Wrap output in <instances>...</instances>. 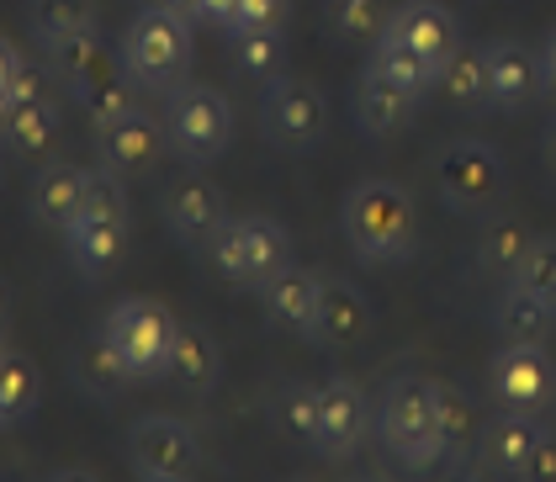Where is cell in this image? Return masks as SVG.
Here are the masks:
<instances>
[{"instance_id":"cell-36","label":"cell","mask_w":556,"mask_h":482,"mask_svg":"<svg viewBox=\"0 0 556 482\" xmlns=\"http://www.w3.org/2000/svg\"><path fill=\"white\" fill-rule=\"evenodd\" d=\"M59 132H64V123H59V101H53V106H38V112H22L5 143L16 149V160H27V165H48V160H53V149H59Z\"/></svg>"},{"instance_id":"cell-46","label":"cell","mask_w":556,"mask_h":482,"mask_svg":"<svg viewBox=\"0 0 556 482\" xmlns=\"http://www.w3.org/2000/svg\"><path fill=\"white\" fill-rule=\"evenodd\" d=\"M11 128H16V106H11V96L0 90V143L11 138Z\"/></svg>"},{"instance_id":"cell-26","label":"cell","mask_w":556,"mask_h":482,"mask_svg":"<svg viewBox=\"0 0 556 482\" xmlns=\"http://www.w3.org/2000/svg\"><path fill=\"white\" fill-rule=\"evenodd\" d=\"M434 90L456 106V112H477L488 106V48L462 43L434 75Z\"/></svg>"},{"instance_id":"cell-2","label":"cell","mask_w":556,"mask_h":482,"mask_svg":"<svg viewBox=\"0 0 556 482\" xmlns=\"http://www.w3.org/2000/svg\"><path fill=\"white\" fill-rule=\"evenodd\" d=\"M207 261H213V270L228 287L260 292L292 265V233L276 218H265V213L228 218L213 233V244H207Z\"/></svg>"},{"instance_id":"cell-42","label":"cell","mask_w":556,"mask_h":482,"mask_svg":"<svg viewBox=\"0 0 556 482\" xmlns=\"http://www.w3.org/2000/svg\"><path fill=\"white\" fill-rule=\"evenodd\" d=\"M197 22H213L223 33L239 27V0H197Z\"/></svg>"},{"instance_id":"cell-24","label":"cell","mask_w":556,"mask_h":482,"mask_svg":"<svg viewBox=\"0 0 556 482\" xmlns=\"http://www.w3.org/2000/svg\"><path fill=\"white\" fill-rule=\"evenodd\" d=\"M170 377L180 393L191 397H207L217 388V377H223V351H217V340L207 329H197V324H180L175 329V351H170Z\"/></svg>"},{"instance_id":"cell-10","label":"cell","mask_w":556,"mask_h":482,"mask_svg":"<svg viewBox=\"0 0 556 482\" xmlns=\"http://www.w3.org/2000/svg\"><path fill=\"white\" fill-rule=\"evenodd\" d=\"M128 461L138 478H197L202 467V440L186 419L170 414H143L128 424Z\"/></svg>"},{"instance_id":"cell-47","label":"cell","mask_w":556,"mask_h":482,"mask_svg":"<svg viewBox=\"0 0 556 482\" xmlns=\"http://www.w3.org/2000/svg\"><path fill=\"white\" fill-rule=\"evenodd\" d=\"M541 160H546V176L556 180V123L546 128V138H541Z\"/></svg>"},{"instance_id":"cell-54","label":"cell","mask_w":556,"mask_h":482,"mask_svg":"<svg viewBox=\"0 0 556 482\" xmlns=\"http://www.w3.org/2000/svg\"><path fill=\"white\" fill-rule=\"evenodd\" d=\"M0 424H5V419H0Z\"/></svg>"},{"instance_id":"cell-23","label":"cell","mask_w":556,"mask_h":482,"mask_svg":"<svg viewBox=\"0 0 556 482\" xmlns=\"http://www.w3.org/2000/svg\"><path fill=\"white\" fill-rule=\"evenodd\" d=\"M493 329L504 345H552L556 307L535 292H525L519 281H504V292L493 297Z\"/></svg>"},{"instance_id":"cell-8","label":"cell","mask_w":556,"mask_h":482,"mask_svg":"<svg viewBox=\"0 0 556 482\" xmlns=\"http://www.w3.org/2000/svg\"><path fill=\"white\" fill-rule=\"evenodd\" d=\"M488 393L509 414H552L556 403V360L546 345H504L488 360Z\"/></svg>"},{"instance_id":"cell-48","label":"cell","mask_w":556,"mask_h":482,"mask_svg":"<svg viewBox=\"0 0 556 482\" xmlns=\"http://www.w3.org/2000/svg\"><path fill=\"white\" fill-rule=\"evenodd\" d=\"M48 482H101V478H90L86 467H64V472H53Z\"/></svg>"},{"instance_id":"cell-29","label":"cell","mask_w":556,"mask_h":482,"mask_svg":"<svg viewBox=\"0 0 556 482\" xmlns=\"http://www.w3.org/2000/svg\"><path fill=\"white\" fill-rule=\"evenodd\" d=\"M80 106L90 112V123H106V117H123V112H132L138 106V86H132V75L123 69V64H101V69H90L80 86L70 90Z\"/></svg>"},{"instance_id":"cell-51","label":"cell","mask_w":556,"mask_h":482,"mask_svg":"<svg viewBox=\"0 0 556 482\" xmlns=\"http://www.w3.org/2000/svg\"><path fill=\"white\" fill-rule=\"evenodd\" d=\"M138 482H191V478H138Z\"/></svg>"},{"instance_id":"cell-22","label":"cell","mask_w":556,"mask_h":482,"mask_svg":"<svg viewBox=\"0 0 556 482\" xmlns=\"http://www.w3.org/2000/svg\"><path fill=\"white\" fill-rule=\"evenodd\" d=\"M86 180L90 170L80 165H64V160H48L38 165V176H33V191H27V202H33V218L43 223V228H70V223L80 218V207H86Z\"/></svg>"},{"instance_id":"cell-50","label":"cell","mask_w":556,"mask_h":482,"mask_svg":"<svg viewBox=\"0 0 556 482\" xmlns=\"http://www.w3.org/2000/svg\"><path fill=\"white\" fill-rule=\"evenodd\" d=\"M11 313V287H5V276H0V318Z\"/></svg>"},{"instance_id":"cell-19","label":"cell","mask_w":556,"mask_h":482,"mask_svg":"<svg viewBox=\"0 0 556 482\" xmlns=\"http://www.w3.org/2000/svg\"><path fill=\"white\" fill-rule=\"evenodd\" d=\"M64 255L90 281L112 276L128 261V218H75L64 228Z\"/></svg>"},{"instance_id":"cell-21","label":"cell","mask_w":556,"mask_h":482,"mask_svg":"<svg viewBox=\"0 0 556 482\" xmlns=\"http://www.w3.org/2000/svg\"><path fill=\"white\" fill-rule=\"evenodd\" d=\"M318 297H324V276L307 270V265H287L270 287H260V303L265 318L287 334H307L313 318H318Z\"/></svg>"},{"instance_id":"cell-12","label":"cell","mask_w":556,"mask_h":482,"mask_svg":"<svg viewBox=\"0 0 556 482\" xmlns=\"http://www.w3.org/2000/svg\"><path fill=\"white\" fill-rule=\"evenodd\" d=\"M371 430V403L350 377H329L318 388V456L324 461H344Z\"/></svg>"},{"instance_id":"cell-28","label":"cell","mask_w":556,"mask_h":482,"mask_svg":"<svg viewBox=\"0 0 556 482\" xmlns=\"http://www.w3.org/2000/svg\"><path fill=\"white\" fill-rule=\"evenodd\" d=\"M38 403H43V371H38V360L5 345L0 351V419L5 424H22V419L38 414Z\"/></svg>"},{"instance_id":"cell-35","label":"cell","mask_w":556,"mask_h":482,"mask_svg":"<svg viewBox=\"0 0 556 482\" xmlns=\"http://www.w3.org/2000/svg\"><path fill=\"white\" fill-rule=\"evenodd\" d=\"M33 33L38 43H59L75 33H96V0H33Z\"/></svg>"},{"instance_id":"cell-15","label":"cell","mask_w":556,"mask_h":482,"mask_svg":"<svg viewBox=\"0 0 556 482\" xmlns=\"http://www.w3.org/2000/svg\"><path fill=\"white\" fill-rule=\"evenodd\" d=\"M541 86H546V69H541V59L530 53V43H519V38L488 43V106H493V112L530 106Z\"/></svg>"},{"instance_id":"cell-9","label":"cell","mask_w":556,"mask_h":482,"mask_svg":"<svg viewBox=\"0 0 556 482\" xmlns=\"http://www.w3.org/2000/svg\"><path fill=\"white\" fill-rule=\"evenodd\" d=\"M260 128L276 149H313L324 128H329V101L324 90L298 80V75H281L265 86V101H260Z\"/></svg>"},{"instance_id":"cell-38","label":"cell","mask_w":556,"mask_h":482,"mask_svg":"<svg viewBox=\"0 0 556 482\" xmlns=\"http://www.w3.org/2000/svg\"><path fill=\"white\" fill-rule=\"evenodd\" d=\"M514 281L556 307V239L552 233H535V244H530V255H525V265H519Z\"/></svg>"},{"instance_id":"cell-33","label":"cell","mask_w":556,"mask_h":482,"mask_svg":"<svg viewBox=\"0 0 556 482\" xmlns=\"http://www.w3.org/2000/svg\"><path fill=\"white\" fill-rule=\"evenodd\" d=\"M434 424H440L445 456H467L471 440H477V408L456 382H434Z\"/></svg>"},{"instance_id":"cell-16","label":"cell","mask_w":556,"mask_h":482,"mask_svg":"<svg viewBox=\"0 0 556 482\" xmlns=\"http://www.w3.org/2000/svg\"><path fill=\"white\" fill-rule=\"evenodd\" d=\"M387 33H397L414 53H425L434 69L462 48V22H456V11L440 5V0H403V5L392 11Z\"/></svg>"},{"instance_id":"cell-1","label":"cell","mask_w":556,"mask_h":482,"mask_svg":"<svg viewBox=\"0 0 556 482\" xmlns=\"http://www.w3.org/2000/svg\"><path fill=\"white\" fill-rule=\"evenodd\" d=\"M344 244L366 265H397L419 244V213L414 196L397 180H361L344 196Z\"/></svg>"},{"instance_id":"cell-34","label":"cell","mask_w":556,"mask_h":482,"mask_svg":"<svg viewBox=\"0 0 556 482\" xmlns=\"http://www.w3.org/2000/svg\"><path fill=\"white\" fill-rule=\"evenodd\" d=\"M106 59H112V53H106V43H101L96 33H75V38L43 43V64L59 75V86H64V90H75L90 69H101Z\"/></svg>"},{"instance_id":"cell-52","label":"cell","mask_w":556,"mask_h":482,"mask_svg":"<svg viewBox=\"0 0 556 482\" xmlns=\"http://www.w3.org/2000/svg\"><path fill=\"white\" fill-rule=\"evenodd\" d=\"M0 351H5V318H0Z\"/></svg>"},{"instance_id":"cell-25","label":"cell","mask_w":556,"mask_h":482,"mask_svg":"<svg viewBox=\"0 0 556 482\" xmlns=\"http://www.w3.org/2000/svg\"><path fill=\"white\" fill-rule=\"evenodd\" d=\"M530 244H535V233L525 228V218H514V213H488L482 233H477V270L493 276V281H514L519 265H525V255H530Z\"/></svg>"},{"instance_id":"cell-3","label":"cell","mask_w":556,"mask_h":482,"mask_svg":"<svg viewBox=\"0 0 556 482\" xmlns=\"http://www.w3.org/2000/svg\"><path fill=\"white\" fill-rule=\"evenodd\" d=\"M377 430L382 445L408 467V472H429L434 461H445L440 445V424H434V382L429 377H392L382 403H377Z\"/></svg>"},{"instance_id":"cell-53","label":"cell","mask_w":556,"mask_h":482,"mask_svg":"<svg viewBox=\"0 0 556 482\" xmlns=\"http://www.w3.org/2000/svg\"><path fill=\"white\" fill-rule=\"evenodd\" d=\"M361 482H392V478H361Z\"/></svg>"},{"instance_id":"cell-18","label":"cell","mask_w":556,"mask_h":482,"mask_svg":"<svg viewBox=\"0 0 556 482\" xmlns=\"http://www.w3.org/2000/svg\"><path fill=\"white\" fill-rule=\"evenodd\" d=\"M419 101H425V96H414V90H403L397 80L366 69V75L355 80V128L366 132V138H397V132L414 123Z\"/></svg>"},{"instance_id":"cell-4","label":"cell","mask_w":556,"mask_h":482,"mask_svg":"<svg viewBox=\"0 0 556 482\" xmlns=\"http://www.w3.org/2000/svg\"><path fill=\"white\" fill-rule=\"evenodd\" d=\"M434 191L451 213H467V218H488L498 213L509 176H504V154L482 138H451L440 143L434 154Z\"/></svg>"},{"instance_id":"cell-5","label":"cell","mask_w":556,"mask_h":482,"mask_svg":"<svg viewBox=\"0 0 556 482\" xmlns=\"http://www.w3.org/2000/svg\"><path fill=\"white\" fill-rule=\"evenodd\" d=\"M123 69L143 90H175L191 69V22L143 5L123 33Z\"/></svg>"},{"instance_id":"cell-14","label":"cell","mask_w":556,"mask_h":482,"mask_svg":"<svg viewBox=\"0 0 556 482\" xmlns=\"http://www.w3.org/2000/svg\"><path fill=\"white\" fill-rule=\"evenodd\" d=\"M366 334H371L366 292L355 281H344V276H324V297H318V318H313L307 340L324 345V351H355Z\"/></svg>"},{"instance_id":"cell-20","label":"cell","mask_w":556,"mask_h":482,"mask_svg":"<svg viewBox=\"0 0 556 482\" xmlns=\"http://www.w3.org/2000/svg\"><path fill=\"white\" fill-rule=\"evenodd\" d=\"M70 377H75V388L90 393V397H117V393H128L132 382H138V377H132V366L123 360V351L112 345L106 324L75 340V351H70Z\"/></svg>"},{"instance_id":"cell-49","label":"cell","mask_w":556,"mask_h":482,"mask_svg":"<svg viewBox=\"0 0 556 482\" xmlns=\"http://www.w3.org/2000/svg\"><path fill=\"white\" fill-rule=\"evenodd\" d=\"M541 69H546V90L556 96V38H552V48H546V59H541Z\"/></svg>"},{"instance_id":"cell-39","label":"cell","mask_w":556,"mask_h":482,"mask_svg":"<svg viewBox=\"0 0 556 482\" xmlns=\"http://www.w3.org/2000/svg\"><path fill=\"white\" fill-rule=\"evenodd\" d=\"M80 218H128V191H123V176H117V170H106V165L90 170Z\"/></svg>"},{"instance_id":"cell-43","label":"cell","mask_w":556,"mask_h":482,"mask_svg":"<svg viewBox=\"0 0 556 482\" xmlns=\"http://www.w3.org/2000/svg\"><path fill=\"white\" fill-rule=\"evenodd\" d=\"M429 482H482V472L471 467L467 456H445V461L429 467Z\"/></svg>"},{"instance_id":"cell-30","label":"cell","mask_w":556,"mask_h":482,"mask_svg":"<svg viewBox=\"0 0 556 482\" xmlns=\"http://www.w3.org/2000/svg\"><path fill=\"white\" fill-rule=\"evenodd\" d=\"M324 22H329V38L350 48H371L387 33L392 11L387 0H329L324 5Z\"/></svg>"},{"instance_id":"cell-45","label":"cell","mask_w":556,"mask_h":482,"mask_svg":"<svg viewBox=\"0 0 556 482\" xmlns=\"http://www.w3.org/2000/svg\"><path fill=\"white\" fill-rule=\"evenodd\" d=\"M143 5H154V11H175V16L197 22V0H143Z\"/></svg>"},{"instance_id":"cell-27","label":"cell","mask_w":556,"mask_h":482,"mask_svg":"<svg viewBox=\"0 0 556 482\" xmlns=\"http://www.w3.org/2000/svg\"><path fill=\"white\" fill-rule=\"evenodd\" d=\"M228 59L244 80L270 86L287 69V38H281V27H239V33H228Z\"/></svg>"},{"instance_id":"cell-17","label":"cell","mask_w":556,"mask_h":482,"mask_svg":"<svg viewBox=\"0 0 556 482\" xmlns=\"http://www.w3.org/2000/svg\"><path fill=\"white\" fill-rule=\"evenodd\" d=\"M546 435H552V430H546L541 414H509V408H498V414L482 424V435H477L482 467H493V472H504V478H519L525 461L535 456V445Z\"/></svg>"},{"instance_id":"cell-41","label":"cell","mask_w":556,"mask_h":482,"mask_svg":"<svg viewBox=\"0 0 556 482\" xmlns=\"http://www.w3.org/2000/svg\"><path fill=\"white\" fill-rule=\"evenodd\" d=\"M514 482H556V435H546L535 445V456L525 461V472Z\"/></svg>"},{"instance_id":"cell-7","label":"cell","mask_w":556,"mask_h":482,"mask_svg":"<svg viewBox=\"0 0 556 482\" xmlns=\"http://www.w3.org/2000/svg\"><path fill=\"white\" fill-rule=\"evenodd\" d=\"M175 329H180V318L165 303H154V297H123L106 313V334L123 351V360L132 366L138 382H160L170 371Z\"/></svg>"},{"instance_id":"cell-11","label":"cell","mask_w":556,"mask_h":482,"mask_svg":"<svg viewBox=\"0 0 556 482\" xmlns=\"http://www.w3.org/2000/svg\"><path fill=\"white\" fill-rule=\"evenodd\" d=\"M165 143H170L165 123H160V117H149L143 106H132V112H123V117L96 123L101 165H106V170H117V176H143V170H154V165H160V154H165Z\"/></svg>"},{"instance_id":"cell-40","label":"cell","mask_w":556,"mask_h":482,"mask_svg":"<svg viewBox=\"0 0 556 482\" xmlns=\"http://www.w3.org/2000/svg\"><path fill=\"white\" fill-rule=\"evenodd\" d=\"M287 11L292 0H239V27H287Z\"/></svg>"},{"instance_id":"cell-13","label":"cell","mask_w":556,"mask_h":482,"mask_svg":"<svg viewBox=\"0 0 556 482\" xmlns=\"http://www.w3.org/2000/svg\"><path fill=\"white\" fill-rule=\"evenodd\" d=\"M165 223L186 250H207L213 233L228 223V202L207 176H180L165 191Z\"/></svg>"},{"instance_id":"cell-32","label":"cell","mask_w":556,"mask_h":482,"mask_svg":"<svg viewBox=\"0 0 556 482\" xmlns=\"http://www.w3.org/2000/svg\"><path fill=\"white\" fill-rule=\"evenodd\" d=\"M270 419L276 430L298 445H318V388L307 382H281L270 397Z\"/></svg>"},{"instance_id":"cell-44","label":"cell","mask_w":556,"mask_h":482,"mask_svg":"<svg viewBox=\"0 0 556 482\" xmlns=\"http://www.w3.org/2000/svg\"><path fill=\"white\" fill-rule=\"evenodd\" d=\"M22 69V53H16V43L11 38H0V90L11 86V75Z\"/></svg>"},{"instance_id":"cell-31","label":"cell","mask_w":556,"mask_h":482,"mask_svg":"<svg viewBox=\"0 0 556 482\" xmlns=\"http://www.w3.org/2000/svg\"><path fill=\"white\" fill-rule=\"evenodd\" d=\"M366 69H377V75H387V80H397V86L414 90V96H429V90H434V75H440L425 53H414L397 33H382V38L371 43V64H366Z\"/></svg>"},{"instance_id":"cell-6","label":"cell","mask_w":556,"mask_h":482,"mask_svg":"<svg viewBox=\"0 0 556 482\" xmlns=\"http://www.w3.org/2000/svg\"><path fill=\"white\" fill-rule=\"evenodd\" d=\"M165 132H170V149L186 165H213L217 154L233 143V106H228L223 90L186 80V86L170 90Z\"/></svg>"},{"instance_id":"cell-37","label":"cell","mask_w":556,"mask_h":482,"mask_svg":"<svg viewBox=\"0 0 556 482\" xmlns=\"http://www.w3.org/2000/svg\"><path fill=\"white\" fill-rule=\"evenodd\" d=\"M5 96H11L16 117H22V112H38V106H53V101H59V75H53L48 64H27V59H22V69L11 75Z\"/></svg>"}]
</instances>
